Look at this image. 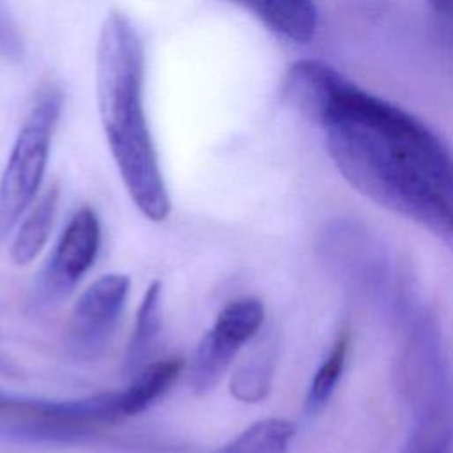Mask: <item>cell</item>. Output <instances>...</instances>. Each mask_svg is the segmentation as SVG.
Instances as JSON below:
<instances>
[{
	"label": "cell",
	"instance_id": "9c48e42d",
	"mask_svg": "<svg viewBox=\"0 0 453 453\" xmlns=\"http://www.w3.org/2000/svg\"><path fill=\"white\" fill-rule=\"evenodd\" d=\"M101 244V223L92 207H81L65 225L42 273L46 299L67 296L94 265Z\"/></svg>",
	"mask_w": 453,
	"mask_h": 453
},
{
	"label": "cell",
	"instance_id": "8fae6325",
	"mask_svg": "<svg viewBox=\"0 0 453 453\" xmlns=\"http://www.w3.org/2000/svg\"><path fill=\"white\" fill-rule=\"evenodd\" d=\"M250 9L273 32L294 42H308L317 32V9L311 0H235Z\"/></svg>",
	"mask_w": 453,
	"mask_h": 453
},
{
	"label": "cell",
	"instance_id": "30bf717a",
	"mask_svg": "<svg viewBox=\"0 0 453 453\" xmlns=\"http://www.w3.org/2000/svg\"><path fill=\"white\" fill-rule=\"evenodd\" d=\"M345 78L320 60L292 64L281 83L283 101L306 119L324 126L331 103Z\"/></svg>",
	"mask_w": 453,
	"mask_h": 453
},
{
	"label": "cell",
	"instance_id": "52a82bcc",
	"mask_svg": "<svg viewBox=\"0 0 453 453\" xmlns=\"http://www.w3.org/2000/svg\"><path fill=\"white\" fill-rule=\"evenodd\" d=\"M322 250L333 271L350 288L370 299L391 296V262L384 246L366 228L336 221L324 234Z\"/></svg>",
	"mask_w": 453,
	"mask_h": 453
},
{
	"label": "cell",
	"instance_id": "4fadbf2b",
	"mask_svg": "<svg viewBox=\"0 0 453 453\" xmlns=\"http://www.w3.org/2000/svg\"><path fill=\"white\" fill-rule=\"evenodd\" d=\"M58 196V186L51 184L32 205L27 218L19 223L11 244V258L14 264L27 265L34 262L46 246L55 223Z\"/></svg>",
	"mask_w": 453,
	"mask_h": 453
},
{
	"label": "cell",
	"instance_id": "ffe728a7",
	"mask_svg": "<svg viewBox=\"0 0 453 453\" xmlns=\"http://www.w3.org/2000/svg\"><path fill=\"white\" fill-rule=\"evenodd\" d=\"M432 4L446 14H453V0H432Z\"/></svg>",
	"mask_w": 453,
	"mask_h": 453
},
{
	"label": "cell",
	"instance_id": "d6986e66",
	"mask_svg": "<svg viewBox=\"0 0 453 453\" xmlns=\"http://www.w3.org/2000/svg\"><path fill=\"white\" fill-rule=\"evenodd\" d=\"M16 403H18L16 398H11V396H5V395L0 393V416L7 418V416L12 412V409H14Z\"/></svg>",
	"mask_w": 453,
	"mask_h": 453
},
{
	"label": "cell",
	"instance_id": "8992f818",
	"mask_svg": "<svg viewBox=\"0 0 453 453\" xmlns=\"http://www.w3.org/2000/svg\"><path fill=\"white\" fill-rule=\"evenodd\" d=\"M264 317V304L255 297L235 299L221 308L191 359L189 384L196 395H207L218 386L241 347L260 331Z\"/></svg>",
	"mask_w": 453,
	"mask_h": 453
},
{
	"label": "cell",
	"instance_id": "5b68a950",
	"mask_svg": "<svg viewBox=\"0 0 453 453\" xmlns=\"http://www.w3.org/2000/svg\"><path fill=\"white\" fill-rule=\"evenodd\" d=\"M11 426L21 434L50 441H71L122 419L119 391L67 402L18 400L7 416Z\"/></svg>",
	"mask_w": 453,
	"mask_h": 453
},
{
	"label": "cell",
	"instance_id": "7c38bea8",
	"mask_svg": "<svg viewBox=\"0 0 453 453\" xmlns=\"http://www.w3.org/2000/svg\"><path fill=\"white\" fill-rule=\"evenodd\" d=\"M184 370L182 357H166L145 365L131 384L119 391V409L122 418L138 416L157 402L179 379Z\"/></svg>",
	"mask_w": 453,
	"mask_h": 453
},
{
	"label": "cell",
	"instance_id": "44dd1931",
	"mask_svg": "<svg viewBox=\"0 0 453 453\" xmlns=\"http://www.w3.org/2000/svg\"><path fill=\"white\" fill-rule=\"evenodd\" d=\"M7 368H9V361L0 354V375H4L7 372Z\"/></svg>",
	"mask_w": 453,
	"mask_h": 453
},
{
	"label": "cell",
	"instance_id": "2e32d148",
	"mask_svg": "<svg viewBox=\"0 0 453 453\" xmlns=\"http://www.w3.org/2000/svg\"><path fill=\"white\" fill-rule=\"evenodd\" d=\"M296 435L292 421L265 418L250 425L219 453H287Z\"/></svg>",
	"mask_w": 453,
	"mask_h": 453
},
{
	"label": "cell",
	"instance_id": "5bb4252c",
	"mask_svg": "<svg viewBox=\"0 0 453 453\" xmlns=\"http://www.w3.org/2000/svg\"><path fill=\"white\" fill-rule=\"evenodd\" d=\"M161 297L163 285L159 280H154L147 288L140 301V308L136 313V324L127 345L126 363L129 368L136 370L143 365V361L150 356L152 347L159 336L161 329Z\"/></svg>",
	"mask_w": 453,
	"mask_h": 453
},
{
	"label": "cell",
	"instance_id": "ba28073f",
	"mask_svg": "<svg viewBox=\"0 0 453 453\" xmlns=\"http://www.w3.org/2000/svg\"><path fill=\"white\" fill-rule=\"evenodd\" d=\"M129 287V276L108 273L80 294L67 329L69 347L76 357L94 359L104 350L126 306Z\"/></svg>",
	"mask_w": 453,
	"mask_h": 453
},
{
	"label": "cell",
	"instance_id": "6da1fadb",
	"mask_svg": "<svg viewBox=\"0 0 453 453\" xmlns=\"http://www.w3.org/2000/svg\"><path fill=\"white\" fill-rule=\"evenodd\" d=\"M143 88V41L124 12L111 11L96 46L99 120L129 198L147 219L159 223L170 216L172 200L150 134Z\"/></svg>",
	"mask_w": 453,
	"mask_h": 453
},
{
	"label": "cell",
	"instance_id": "9a60e30c",
	"mask_svg": "<svg viewBox=\"0 0 453 453\" xmlns=\"http://www.w3.org/2000/svg\"><path fill=\"white\" fill-rule=\"evenodd\" d=\"M350 329L349 326L340 327L327 356L324 357V361L320 363V366L317 368L308 393H306V412L308 414H317L320 412L326 403L329 402L331 395L334 393L342 373L345 370L347 365V357H349V350H350Z\"/></svg>",
	"mask_w": 453,
	"mask_h": 453
},
{
	"label": "cell",
	"instance_id": "277c9868",
	"mask_svg": "<svg viewBox=\"0 0 453 453\" xmlns=\"http://www.w3.org/2000/svg\"><path fill=\"white\" fill-rule=\"evenodd\" d=\"M60 111V88L53 83L42 85L23 119L0 177V237L16 226L39 193Z\"/></svg>",
	"mask_w": 453,
	"mask_h": 453
},
{
	"label": "cell",
	"instance_id": "ac0fdd59",
	"mask_svg": "<svg viewBox=\"0 0 453 453\" xmlns=\"http://www.w3.org/2000/svg\"><path fill=\"white\" fill-rule=\"evenodd\" d=\"M0 57L11 62H19L25 57L23 35L5 0H0Z\"/></svg>",
	"mask_w": 453,
	"mask_h": 453
},
{
	"label": "cell",
	"instance_id": "3957f363",
	"mask_svg": "<svg viewBox=\"0 0 453 453\" xmlns=\"http://www.w3.org/2000/svg\"><path fill=\"white\" fill-rule=\"evenodd\" d=\"M338 119L372 129L453 202V154L414 115L345 80L322 127Z\"/></svg>",
	"mask_w": 453,
	"mask_h": 453
},
{
	"label": "cell",
	"instance_id": "e0dca14e",
	"mask_svg": "<svg viewBox=\"0 0 453 453\" xmlns=\"http://www.w3.org/2000/svg\"><path fill=\"white\" fill-rule=\"evenodd\" d=\"M271 384V366L269 357L253 359L250 365L242 366L232 377V395L242 402H258L262 400Z\"/></svg>",
	"mask_w": 453,
	"mask_h": 453
},
{
	"label": "cell",
	"instance_id": "7a4b0ae2",
	"mask_svg": "<svg viewBox=\"0 0 453 453\" xmlns=\"http://www.w3.org/2000/svg\"><path fill=\"white\" fill-rule=\"evenodd\" d=\"M327 149L361 195L428 228L453 250V202L380 136L354 120L326 126Z\"/></svg>",
	"mask_w": 453,
	"mask_h": 453
}]
</instances>
